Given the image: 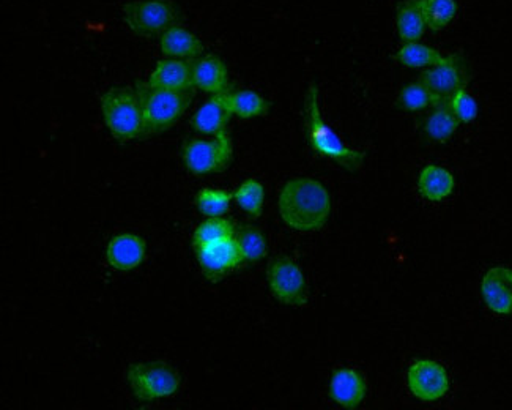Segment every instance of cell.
<instances>
[{"instance_id": "ba28073f", "label": "cell", "mask_w": 512, "mask_h": 410, "mask_svg": "<svg viewBox=\"0 0 512 410\" xmlns=\"http://www.w3.org/2000/svg\"><path fill=\"white\" fill-rule=\"evenodd\" d=\"M267 278L271 294L282 305L305 306L308 302L305 275L294 261L287 258L271 261Z\"/></svg>"}, {"instance_id": "5bb4252c", "label": "cell", "mask_w": 512, "mask_h": 410, "mask_svg": "<svg viewBox=\"0 0 512 410\" xmlns=\"http://www.w3.org/2000/svg\"><path fill=\"white\" fill-rule=\"evenodd\" d=\"M231 116V111L227 108L226 92H223V94H216L215 97L210 98L194 114L191 119V127L202 135L218 136L226 131Z\"/></svg>"}, {"instance_id": "7c38bea8", "label": "cell", "mask_w": 512, "mask_h": 410, "mask_svg": "<svg viewBox=\"0 0 512 410\" xmlns=\"http://www.w3.org/2000/svg\"><path fill=\"white\" fill-rule=\"evenodd\" d=\"M481 294L490 310L497 314H512V269L494 267L484 275Z\"/></svg>"}, {"instance_id": "8992f818", "label": "cell", "mask_w": 512, "mask_h": 410, "mask_svg": "<svg viewBox=\"0 0 512 410\" xmlns=\"http://www.w3.org/2000/svg\"><path fill=\"white\" fill-rule=\"evenodd\" d=\"M123 21L142 37L164 34L177 21V10L171 0H141L123 7Z\"/></svg>"}, {"instance_id": "ffe728a7", "label": "cell", "mask_w": 512, "mask_h": 410, "mask_svg": "<svg viewBox=\"0 0 512 410\" xmlns=\"http://www.w3.org/2000/svg\"><path fill=\"white\" fill-rule=\"evenodd\" d=\"M454 176L440 166H427L418 179V190L427 201H442L454 190Z\"/></svg>"}, {"instance_id": "484cf974", "label": "cell", "mask_w": 512, "mask_h": 410, "mask_svg": "<svg viewBox=\"0 0 512 410\" xmlns=\"http://www.w3.org/2000/svg\"><path fill=\"white\" fill-rule=\"evenodd\" d=\"M234 239L242 253L243 262L259 261L267 256V240L254 226L240 224L235 228Z\"/></svg>"}, {"instance_id": "d4e9b609", "label": "cell", "mask_w": 512, "mask_h": 410, "mask_svg": "<svg viewBox=\"0 0 512 410\" xmlns=\"http://www.w3.org/2000/svg\"><path fill=\"white\" fill-rule=\"evenodd\" d=\"M445 101L440 100L423 82H412L401 90L397 105L404 111H424V109L435 108Z\"/></svg>"}, {"instance_id": "83f0119b", "label": "cell", "mask_w": 512, "mask_h": 410, "mask_svg": "<svg viewBox=\"0 0 512 410\" xmlns=\"http://www.w3.org/2000/svg\"><path fill=\"white\" fill-rule=\"evenodd\" d=\"M234 198L238 205L253 217H260V213L264 210V187L256 179L246 180L242 187L235 191Z\"/></svg>"}, {"instance_id": "44dd1931", "label": "cell", "mask_w": 512, "mask_h": 410, "mask_svg": "<svg viewBox=\"0 0 512 410\" xmlns=\"http://www.w3.org/2000/svg\"><path fill=\"white\" fill-rule=\"evenodd\" d=\"M226 101L232 116L240 117V119L267 116L268 109H270L268 101L253 90H237V92L226 90Z\"/></svg>"}, {"instance_id": "4316f807", "label": "cell", "mask_w": 512, "mask_h": 410, "mask_svg": "<svg viewBox=\"0 0 512 410\" xmlns=\"http://www.w3.org/2000/svg\"><path fill=\"white\" fill-rule=\"evenodd\" d=\"M235 226L224 218H208L194 232V246L208 245L234 237Z\"/></svg>"}, {"instance_id": "6da1fadb", "label": "cell", "mask_w": 512, "mask_h": 410, "mask_svg": "<svg viewBox=\"0 0 512 410\" xmlns=\"http://www.w3.org/2000/svg\"><path fill=\"white\" fill-rule=\"evenodd\" d=\"M279 212L284 223L295 231H319L330 218V193L317 180H290L279 196Z\"/></svg>"}, {"instance_id": "9c48e42d", "label": "cell", "mask_w": 512, "mask_h": 410, "mask_svg": "<svg viewBox=\"0 0 512 410\" xmlns=\"http://www.w3.org/2000/svg\"><path fill=\"white\" fill-rule=\"evenodd\" d=\"M420 81L446 103L449 98L454 97L459 90L465 89L467 86V64L459 54H451V56H446L442 64L424 71Z\"/></svg>"}, {"instance_id": "603a6c76", "label": "cell", "mask_w": 512, "mask_h": 410, "mask_svg": "<svg viewBox=\"0 0 512 410\" xmlns=\"http://www.w3.org/2000/svg\"><path fill=\"white\" fill-rule=\"evenodd\" d=\"M396 59L399 64L407 68H432L442 64L446 56L437 49L421 45L420 41H416V43H404V46L397 51Z\"/></svg>"}, {"instance_id": "7a4b0ae2", "label": "cell", "mask_w": 512, "mask_h": 410, "mask_svg": "<svg viewBox=\"0 0 512 410\" xmlns=\"http://www.w3.org/2000/svg\"><path fill=\"white\" fill-rule=\"evenodd\" d=\"M303 119H305L306 138L314 152L330 158L349 172H357L363 166L366 153L346 146L331 130L330 125L323 120L322 111H320V94L316 84H309L306 92Z\"/></svg>"}, {"instance_id": "f1b7e54d", "label": "cell", "mask_w": 512, "mask_h": 410, "mask_svg": "<svg viewBox=\"0 0 512 410\" xmlns=\"http://www.w3.org/2000/svg\"><path fill=\"white\" fill-rule=\"evenodd\" d=\"M232 194L223 190H213V188H204L197 194V205L204 215L208 218L221 217L229 210Z\"/></svg>"}, {"instance_id": "3957f363", "label": "cell", "mask_w": 512, "mask_h": 410, "mask_svg": "<svg viewBox=\"0 0 512 410\" xmlns=\"http://www.w3.org/2000/svg\"><path fill=\"white\" fill-rule=\"evenodd\" d=\"M101 112L111 135L119 142L145 135V117L138 87H112L101 98Z\"/></svg>"}, {"instance_id": "8fae6325", "label": "cell", "mask_w": 512, "mask_h": 410, "mask_svg": "<svg viewBox=\"0 0 512 410\" xmlns=\"http://www.w3.org/2000/svg\"><path fill=\"white\" fill-rule=\"evenodd\" d=\"M409 388L416 398L437 401L448 392V373L440 363L418 360L409 369Z\"/></svg>"}, {"instance_id": "f546056e", "label": "cell", "mask_w": 512, "mask_h": 410, "mask_svg": "<svg viewBox=\"0 0 512 410\" xmlns=\"http://www.w3.org/2000/svg\"><path fill=\"white\" fill-rule=\"evenodd\" d=\"M448 106L453 111L459 123H470L478 116V105L475 98L462 89L454 97L449 98Z\"/></svg>"}, {"instance_id": "9a60e30c", "label": "cell", "mask_w": 512, "mask_h": 410, "mask_svg": "<svg viewBox=\"0 0 512 410\" xmlns=\"http://www.w3.org/2000/svg\"><path fill=\"white\" fill-rule=\"evenodd\" d=\"M145 256V243L141 237L133 234L117 235L109 243L106 259L116 270H133L141 265Z\"/></svg>"}, {"instance_id": "e0dca14e", "label": "cell", "mask_w": 512, "mask_h": 410, "mask_svg": "<svg viewBox=\"0 0 512 410\" xmlns=\"http://www.w3.org/2000/svg\"><path fill=\"white\" fill-rule=\"evenodd\" d=\"M150 86L171 90H191L193 68L183 60H160L149 79Z\"/></svg>"}, {"instance_id": "2e32d148", "label": "cell", "mask_w": 512, "mask_h": 410, "mask_svg": "<svg viewBox=\"0 0 512 410\" xmlns=\"http://www.w3.org/2000/svg\"><path fill=\"white\" fill-rule=\"evenodd\" d=\"M193 84L208 94H223L227 90V68L216 56L201 57L191 64Z\"/></svg>"}, {"instance_id": "7402d4cb", "label": "cell", "mask_w": 512, "mask_h": 410, "mask_svg": "<svg viewBox=\"0 0 512 410\" xmlns=\"http://www.w3.org/2000/svg\"><path fill=\"white\" fill-rule=\"evenodd\" d=\"M459 120L454 116L453 111L449 109L448 101L442 105L435 106L431 116L424 120L423 130L427 138L434 142H446L453 138L457 128H459Z\"/></svg>"}, {"instance_id": "4fadbf2b", "label": "cell", "mask_w": 512, "mask_h": 410, "mask_svg": "<svg viewBox=\"0 0 512 410\" xmlns=\"http://www.w3.org/2000/svg\"><path fill=\"white\" fill-rule=\"evenodd\" d=\"M331 398L346 409H355L366 396V382L355 369H338L331 377Z\"/></svg>"}, {"instance_id": "d6986e66", "label": "cell", "mask_w": 512, "mask_h": 410, "mask_svg": "<svg viewBox=\"0 0 512 410\" xmlns=\"http://www.w3.org/2000/svg\"><path fill=\"white\" fill-rule=\"evenodd\" d=\"M397 35L404 43H416L426 32L420 0H402L396 7Z\"/></svg>"}, {"instance_id": "5b68a950", "label": "cell", "mask_w": 512, "mask_h": 410, "mask_svg": "<svg viewBox=\"0 0 512 410\" xmlns=\"http://www.w3.org/2000/svg\"><path fill=\"white\" fill-rule=\"evenodd\" d=\"M128 382L139 401H155L174 395L180 387V376L166 363H134L128 368Z\"/></svg>"}, {"instance_id": "30bf717a", "label": "cell", "mask_w": 512, "mask_h": 410, "mask_svg": "<svg viewBox=\"0 0 512 410\" xmlns=\"http://www.w3.org/2000/svg\"><path fill=\"white\" fill-rule=\"evenodd\" d=\"M194 250L208 280H221L243 262L242 253L234 237L208 245L194 246Z\"/></svg>"}, {"instance_id": "277c9868", "label": "cell", "mask_w": 512, "mask_h": 410, "mask_svg": "<svg viewBox=\"0 0 512 410\" xmlns=\"http://www.w3.org/2000/svg\"><path fill=\"white\" fill-rule=\"evenodd\" d=\"M145 117V133H160L172 127L190 108L193 101L191 90L161 89L138 84Z\"/></svg>"}, {"instance_id": "52a82bcc", "label": "cell", "mask_w": 512, "mask_h": 410, "mask_svg": "<svg viewBox=\"0 0 512 410\" xmlns=\"http://www.w3.org/2000/svg\"><path fill=\"white\" fill-rule=\"evenodd\" d=\"M232 141L227 131L215 136L212 141L191 139L183 147V161L194 174H213L229 168L232 163Z\"/></svg>"}, {"instance_id": "ac0fdd59", "label": "cell", "mask_w": 512, "mask_h": 410, "mask_svg": "<svg viewBox=\"0 0 512 410\" xmlns=\"http://www.w3.org/2000/svg\"><path fill=\"white\" fill-rule=\"evenodd\" d=\"M161 51L164 56L177 59H199L204 53L202 41L191 34L190 30L180 26H172L161 37Z\"/></svg>"}, {"instance_id": "cb8c5ba5", "label": "cell", "mask_w": 512, "mask_h": 410, "mask_svg": "<svg viewBox=\"0 0 512 410\" xmlns=\"http://www.w3.org/2000/svg\"><path fill=\"white\" fill-rule=\"evenodd\" d=\"M420 7L427 29L434 32L448 27L459 12L456 0H420Z\"/></svg>"}]
</instances>
